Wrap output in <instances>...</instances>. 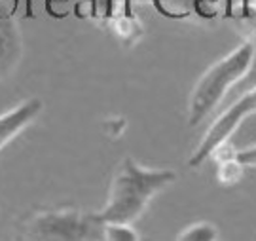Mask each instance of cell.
<instances>
[{
	"label": "cell",
	"instance_id": "obj_5",
	"mask_svg": "<svg viewBox=\"0 0 256 241\" xmlns=\"http://www.w3.org/2000/svg\"><path fill=\"white\" fill-rule=\"evenodd\" d=\"M42 110H44L42 99L30 97L27 101L19 102L12 110L0 114V150L16 139L21 131L27 130Z\"/></svg>",
	"mask_w": 256,
	"mask_h": 241
},
{
	"label": "cell",
	"instance_id": "obj_12",
	"mask_svg": "<svg viewBox=\"0 0 256 241\" xmlns=\"http://www.w3.org/2000/svg\"><path fill=\"white\" fill-rule=\"evenodd\" d=\"M8 52H10V40H8V34L4 32V28L0 27V63L8 57Z\"/></svg>",
	"mask_w": 256,
	"mask_h": 241
},
{
	"label": "cell",
	"instance_id": "obj_9",
	"mask_svg": "<svg viewBox=\"0 0 256 241\" xmlns=\"http://www.w3.org/2000/svg\"><path fill=\"white\" fill-rule=\"evenodd\" d=\"M102 241H138V234L133 224L122 222H104L101 224Z\"/></svg>",
	"mask_w": 256,
	"mask_h": 241
},
{
	"label": "cell",
	"instance_id": "obj_6",
	"mask_svg": "<svg viewBox=\"0 0 256 241\" xmlns=\"http://www.w3.org/2000/svg\"><path fill=\"white\" fill-rule=\"evenodd\" d=\"M110 25H112L114 34L124 44H128V46L137 44L138 40H140V36H142V32H144V27L140 25V21L133 14H129V12L114 16V18L110 19Z\"/></svg>",
	"mask_w": 256,
	"mask_h": 241
},
{
	"label": "cell",
	"instance_id": "obj_2",
	"mask_svg": "<svg viewBox=\"0 0 256 241\" xmlns=\"http://www.w3.org/2000/svg\"><path fill=\"white\" fill-rule=\"evenodd\" d=\"M254 61V46L241 42L228 56L205 70L188 97V126H200L224 99V95L250 70Z\"/></svg>",
	"mask_w": 256,
	"mask_h": 241
},
{
	"label": "cell",
	"instance_id": "obj_8",
	"mask_svg": "<svg viewBox=\"0 0 256 241\" xmlns=\"http://www.w3.org/2000/svg\"><path fill=\"white\" fill-rule=\"evenodd\" d=\"M174 241H218V230L212 222L200 220L186 226Z\"/></svg>",
	"mask_w": 256,
	"mask_h": 241
},
{
	"label": "cell",
	"instance_id": "obj_3",
	"mask_svg": "<svg viewBox=\"0 0 256 241\" xmlns=\"http://www.w3.org/2000/svg\"><path fill=\"white\" fill-rule=\"evenodd\" d=\"M95 214H82L76 209L40 211L28 220V236L32 241H88L95 226Z\"/></svg>",
	"mask_w": 256,
	"mask_h": 241
},
{
	"label": "cell",
	"instance_id": "obj_4",
	"mask_svg": "<svg viewBox=\"0 0 256 241\" xmlns=\"http://www.w3.org/2000/svg\"><path fill=\"white\" fill-rule=\"evenodd\" d=\"M254 114H256V88L245 93L241 99H238L232 106H228L216 120L210 124L209 130L205 131V135L200 140V144L190 154L188 166L194 167V169L203 166L205 160H209L212 156V152L218 148V146H222L224 142H228L239 126L247 120L248 116H254Z\"/></svg>",
	"mask_w": 256,
	"mask_h": 241
},
{
	"label": "cell",
	"instance_id": "obj_11",
	"mask_svg": "<svg viewBox=\"0 0 256 241\" xmlns=\"http://www.w3.org/2000/svg\"><path fill=\"white\" fill-rule=\"evenodd\" d=\"M236 158H238V162L245 167V169H247V167H250V169H256V144H252V146H247V148L236 152Z\"/></svg>",
	"mask_w": 256,
	"mask_h": 241
},
{
	"label": "cell",
	"instance_id": "obj_7",
	"mask_svg": "<svg viewBox=\"0 0 256 241\" xmlns=\"http://www.w3.org/2000/svg\"><path fill=\"white\" fill-rule=\"evenodd\" d=\"M150 4L169 19H184L196 14V0H150Z\"/></svg>",
	"mask_w": 256,
	"mask_h": 241
},
{
	"label": "cell",
	"instance_id": "obj_13",
	"mask_svg": "<svg viewBox=\"0 0 256 241\" xmlns=\"http://www.w3.org/2000/svg\"><path fill=\"white\" fill-rule=\"evenodd\" d=\"M133 2H150V0H133Z\"/></svg>",
	"mask_w": 256,
	"mask_h": 241
},
{
	"label": "cell",
	"instance_id": "obj_1",
	"mask_svg": "<svg viewBox=\"0 0 256 241\" xmlns=\"http://www.w3.org/2000/svg\"><path fill=\"white\" fill-rule=\"evenodd\" d=\"M176 180V173L171 169H152L140 166L137 160L126 156L112 175L106 202L95 218L101 224L122 222L133 224L146 211L154 196Z\"/></svg>",
	"mask_w": 256,
	"mask_h": 241
},
{
	"label": "cell",
	"instance_id": "obj_10",
	"mask_svg": "<svg viewBox=\"0 0 256 241\" xmlns=\"http://www.w3.org/2000/svg\"><path fill=\"white\" fill-rule=\"evenodd\" d=\"M245 167L238 162V158H228L218 162V169H216V180L222 186H232L238 184L243 176Z\"/></svg>",
	"mask_w": 256,
	"mask_h": 241
}]
</instances>
